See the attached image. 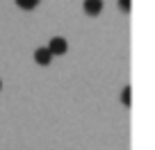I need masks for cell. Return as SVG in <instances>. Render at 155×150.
<instances>
[{"mask_svg":"<svg viewBox=\"0 0 155 150\" xmlns=\"http://www.w3.org/2000/svg\"><path fill=\"white\" fill-rule=\"evenodd\" d=\"M48 50L53 53V57H62V55H66L68 43H66V39H64V37H53V39H50V43H48Z\"/></svg>","mask_w":155,"mask_h":150,"instance_id":"6da1fadb","label":"cell"},{"mask_svg":"<svg viewBox=\"0 0 155 150\" xmlns=\"http://www.w3.org/2000/svg\"><path fill=\"white\" fill-rule=\"evenodd\" d=\"M34 62H37L39 66H50V62H53V53L48 50V46H41V48L34 50Z\"/></svg>","mask_w":155,"mask_h":150,"instance_id":"7a4b0ae2","label":"cell"},{"mask_svg":"<svg viewBox=\"0 0 155 150\" xmlns=\"http://www.w3.org/2000/svg\"><path fill=\"white\" fill-rule=\"evenodd\" d=\"M82 9H84L87 16H98L103 11V0H84Z\"/></svg>","mask_w":155,"mask_h":150,"instance_id":"3957f363","label":"cell"},{"mask_svg":"<svg viewBox=\"0 0 155 150\" xmlns=\"http://www.w3.org/2000/svg\"><path fill=\"white\" fill-rule=\"evenodd\" d=\"M14 2H16V7H18V9H23V11H32L34 7L41 2V0H14Z\"/></svg>","mask_w":155,"mask_h":150,"instance_id":"277c9868","label":"cell"},{"mask_svg":"<svg viewBox=\"0 0 155 150\" xmlns=\"http://www.w3.org/2000/svg\"><path fill=\"white\" fill-rule=\"evenodd\" d=\"M121 100H123V105H126V107H130V87H126V89H123Z\"/></svg>","mask_w":155,"mask_h":150,"instance_id":"5b68a950","label":"cell"},{"mask_svg":"<svg viewBox=\"0 0 155 150\" xmlns=\"http://www.w3.org/2000/svg\"><path fill=\"white\" fill-rule=\"evenodd\" d=\"M119 9L128 14V11H130V0H119Z\"/></svg>","mask_w":155,"mask_h":150,"instance_id":"8992f818","label":"cell"},{"mask_svg":"<svg viewBox=\"0 0 155 150\" xmlns=\"http://www.w3.org/2000/svg\"><path fill=\"white\" fill-rule=\"evenodd\" d=\"M0 89H2V82H0Z\"/></svg>","mask_w":155,"mask_h":150,"instance_id":"52a82bcc","label":"cell"}]
</instances>
